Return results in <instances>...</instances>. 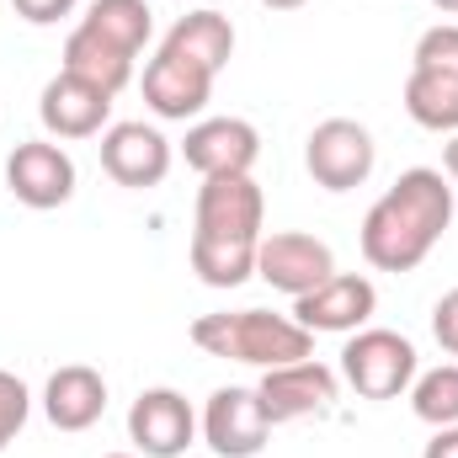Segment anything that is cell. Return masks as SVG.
I'll return each mask as SVG.
<instances>
[{
  "instance_id": "277c9868",
  "label": "cell",
  "mask_w": 458,
  "mask_h": 458,
  "mask_svg": "<svg viewBox=\"0 0 458 458\" xmlns=\"http://www.w3.org/2000/svg\"><path fill=\"white\" fill-rule=\"evenodd\" d=\"M304 165L315 176V187L326 192H352L373 176L378 165V144L357 117H326L315 123V133L304 139Z\"/></svg>"
},
{
  "instance_id": "f546056e",
  "label": "cell",
  "mask_w": 458,
  "mask_h": 458,
  "mask_svg": "<svg viewBox=\"0 0 458 458\" xmlns=\"http://www.w3.org/2000/svg\"><path fill=\"white\" fill-rule=\"evenodd\" d=\"M432 5H437L443 16H458V0H432Z\"/></svg>"
},
{
  "instance_id": "d6986e66",
  "label": "cell",
  "mask_w": 458,
  "mask_h": 458,
  "mask_svg": "<svg viewBox=\"0 0 458 458\" xmlns=\"http://www.w3.org/2000/svg\"><path fill=\"white\" fill-rule=\"evenodd\" d=\"M192 272L208 288H240L256 277V240H219V234H192L187 245Z\"/></svg>"
},
{
  "instance_id": "5b68a950",
  "label": "cell",
  "mask_w": 458,
  "mask_h": 458,
  "mask_svg": "<svg viewBox=\"0 0 458 458\" xmlns=\"http://www.w3.org/2000/svg\"><path fill=\"white\" fill-rule=\"evenodd\" d=\"M331 272H336V256H331V245H326L320 234L277 229V234H261V240H256V277H261L272 293L304 299V293L320 288Z\"/></svg>"
},
{
  "instance_id": "30bf717a",
  "label": "cell",
  "mask_w": 458,
  "mask_h": 458,
  "mask_svg": "<svg viewBox=\"0 0 458 458\" xmlns=\"http://www.w3.org/2000/svg\"><path fill=\"white\" fill-rule=\"evenodd\" d=\"M128 443L144 458H182L198 443V411L182 389H144L128 405Z\"/></svg>"
},
{
  "instance_id": "484cf974",
  "label": "cell",
  "mask_w": 458,
  "mask_h": 458,
  "mask_svg": "<svg viewBox=\"0 0 458 458\" xmlns=\"http://www.w3.org/2000/svg\"><path fill=\"white\" fill-rule=\"evenodd\" d=\"M75 5H81V0H11V11H16L21 21H32V27H54V21H64Z\"/></svg>"
},
{
  "instance_id": "6da1fadb",
  "label": "cell",
  "mask_w": 458,
  "mask_h": 458,
  "mask_svg": "<svg viewBox=\"0 0 458 458\" xmlns=\"http://www.w3.org/2000/svg\"><path fill=\"white\" fill-rule=\"evenodd\" d=\"M448 225H454V182L432 165H411L368 208L357 245L373 272H416L437 250Z\"/></svg>"
},
{
  "instance_id": "83f0119b",
  "label": "cell",
  "mask_w": 458,
  "mask_h": 458,
  "mask_svg": "<svg viewBox=\"0 0 458 458\" xmlns=\"http://www.w3.org/2000/svg\"><path fill=\"white\" fill-rule=\"evenodd\" d=\"M443 176L454 182V192H458V133H448V144H443Z\"/></svg>"
},
{
  "instance_id": "e0dca14e",
  "label": "cell",
  "mask_w": 458,
  "mask_h": 458,
  "mask_svg": "<svg viewBox=\"0 0 458 458\" xmlns=\"http://www.w3.org/2000/svg\"><path fill=\"white\" fill-rule=\"evenodd\" d=\"M160 48L176 54V59H187V64H198V70H208V75H219L234 59V21H229L225 11H208V5L187 11V16L171 21V32H165Z\"/></svg>"
},
{
  "instance_id": "8fae6325",
  "label": "cell",
  "mask_w": 458,
  "mask_h": 458,
  "mask_svg": "<svg viewBox=\"0 0 458 458\" xmlns=\"http://www.w3.org/2000/svg\"><path fill=\"white\" fill-rule=\"evenodd\" d=\"M97 149H102V171L113 176L117 187L144 192V187H160L171 176V139L155 123H139V117L107 123Z\"/></svg>"
},
{
  "instance_id": "f1b7e54d",
  "label": "cell",
  "mask_w": 458,
  "mask_h": 458,
  "mask_svg": "<svg viewBox=\"0 0 458 458\" xmlns=\"http://www.w3.org/2000/svg\"><path fill=\"white\" fill-rule=\"evenodd\" d=\"M261 5H267V11H299L304 0H261Z\"/></svg>"
},
{
  "instance_id": "7a4b0ae2",
  "label": "cell",
  "mask_w": 458,
  "mask_h": 458,
  "mask_svg": "<svg viewBox=\"0 0 458 458\" xmlns=\"http://www.w3.org/2000/svg\"><path fill=\"white\" fill-rule=\"evenodd\" d=\"M192 346L225 362L245 368H283L299 357H315V336L293 320V315H267V310H219L192 320Z\"/></svg>"
},
{
  "instance_id": "5bb4252c",
  "label": "cell",
  "mask_w": 458,
  "mask_h": 458,
  "mask_svg": "<svg viewBox=\"0 0 458 458\" xmlns=\"http://www.w3.org/2000/svg\"><path fill=\"white\" fill-rule=\"evenodd\" d=\"M214 81L219 75H208V70H198V64H187V59H176V54L160 48L144 64L139 91H144V107L155 117H165V123H198L203 107H208V97H214Z\"/></svg>"
},
{
  "instance_id": "7402d4cb",
  "label": "cell",
  "mask_w": 458,
  "mask_h": 458,
  "mask_svg": "<svg viewBox=\"0 0 458 458\" xmlns=\"http://www.w3.org/2000/svg\"><path fill=\"white\" fill-rule=\"evenodd\" d=\"M416 421L427 427H454L458 421V362H437L427 373H416V384L405 389Z\"/></svg>"
},
{
  "instance_id": "ffe728a7",
  "label": "cell",
  "mask_w": 458,
  "mask_h": 458,
  "mask_svg": "<svg viewBox=\"0 0 458 458\" xmlns=\"http://www.w3.org/2000/svg\"><path fill=\"white\" fill-rule=\"evenodd\" d=\"M405 113H411V123H421L432 133H458V75L411 64V75H405Z\"/></svg>"
},
{
  "instance_id": "9a60e30c",
  "label": "cell",
  "mask_w": 458,
  "mask_h": 458,
  "mask_svg": "<svg viewBox=\"0 0 458 458\" xmlns=\"http://www.w3.org/2000/svg\"><path fill=\"white\" fill-rule=\"evenodd\" d=\"M38 117L48 128V139H97L107 133V117H113V97L70 70H59L43 97H38Z\"/></svg>"
},
{
  "instance_id": "4fadbf2b",
  "label": "cell",
  "mask_w": 458,
  "mask_h": 458,
  "mask_svg": "<svg viewBox=\"0 0 458 458\" xmlns=\"http://www.w3.org/2000/svg\"><path fill=\"white\" fill-rule=\"evenodd\" d=\"M182 155L198 176H250L261 155V133L245 117H198L182 139Z\"/></svg>"
},
{
  "instance_id": "3957f363",
  "label": "cell",
  "mask_w": 458,
  "mask_h": 458,
  "mask_svg": "<svg viewBox=\"0 0 458 458\" xmlns=\"http://www.w3.org/2000/svg\"><path fill=\"white\" fill-rule=\"evenodd\" d=\"M421 373L416 342L384 326H362L342 346V378L357 389V400H400Z\"/></svg>"
},
{
  "instance_id": "603a6c76",
  "label": "cell",
  "mask_w": 458,
  "mask_h": 458,
  "mask_svg": "<svg viewBox=\"0 0 458 458\" xmlns=\"http://www.w3.org/2000/svg\"><path fill=\"white\" fill-rule=\"evenodd\" d=\"M416 70H443V75H458V21H437L416 38V54H411Z\"/></svg>"
},
{
  "instance_id": "44dd1931",
  "label": "cell",
  "mask_w": 458,
  "mask_h": 458,
  "mask_svg": "<svg viewBox=\"0 0 458 458\" xmlns=\"http://www.w3.org/2000/svg\"><path fill=\"white\" fill-rule=\"evenodd\" d=\"M64 70L81 75V81H91V86H102L107 97H117V91L133 81V59L117 54V48H107L102 38H91L86 27H75V32L64 38Z\"/></svg>"
},
{
  "instance_id": "8992f818",
  "label": "cell",
  "mask_w": 458,
  "mask_h": 458,
  "mask_svg": "<svg viewBox=\"0 0 458 458\" xmlns=\"http://www.w3.org/2000/svg\"><path fill=\"white\" fill-rule=\"evenodd\" d=\"M5 192L21 203V208H64L75 198V160L64 144L54 139H27L5 155Z\"/></svg>"
},
{
  "instance_id": "4316f807",
  "label": "cell",
  "mask_w": 458,
  "mask_h": 458,
  "mask_svg": "<svg viewBox=\"0 0 458 458\" xmlns=\"http://www.w3.org/2000/svg\"><path fill=\"white\" fill-rule=\"evenodd\" d=\"M421 458H458V421H454V427H437V432H432V443L421 448Z\"/></svg>"
},
{
  "instance_id": "cb8c5ba5",
  "label": "cell",
  "mask_w": 458,
  "mask_h": 458,
  "mask_svg": "<svg viewBox=\"0 0 458 458\" xmlns=\"http://www.w3.org/2000/svg\"><path fill=\"white\" fill-rule=\"evenodd\" d=\"M27 416H32V394H27V384H21L16 373H5V368H0V454L21 437Z\"/></svg>"
},
{
  "instance_id": "ba28073f",
  "label": "cell",
  "mask_w": 458,
  "mask_h": 458,
  "mask_svg": "<svg viewBox=\"0 0 458 458\" xmlns=\"http://www.w3.org/2000/svg\"><path fill=\"white\" fill-rule=\"evenodd\" d=\"M198 432L219 458H256L272 437V421H267V405H261L256 389L229 384V389L208 394V405L198 416Z\"/></svg>"
},
{
  "instance_id": "52a82bcc",
  "label": "cell",
  "mask_w": 458,
  "mask_h": 458,
  "mask_svg": "<svg viewBox=\"0 0 458 458\" xmlns=\"http://www.w3.org/2000/svg\"><path fill=\"white\" fill-rule=\"evenodd\" d=\"M336 368H326L320 357H299V362H283V368H267L256 394L267 405V421L283 427V421H304V416H326L336 405Z\"/></svg>"
},
{
  "instance_id": "2e32d148",
  "label": "cell",
  "mask_w": 458,
  "mask_h": 458,
  "mask_svg": "<svg viewBox=\"0 0 458 458\" xmlns=\"http://www.w3.org/2000/svg\"><path fill=\"white\" fill-rule=\"evenodd\" d=\"M43 416L59 432H91L107 416V378L91 362H64L43 384Z\"/></svg>"
},
{
  "instance_id": "d4e9b609",
  "label": "cell",
  "mask_w": 458,
  "mask_h": 458,
  "mask_svg": "<svg viewBox=\"0 0 458 458\" xmlns=\"http://www.w3.org/2000/svg\"><path fill=\"white\" fill-rule=\"evenodd\" d=\"M432 336H437V346H443L448 357H458V288H448V293L432 304Z\"/></svg>"
},
{
  "instance_id": "7c38bea8",
  "label": "cell",
  "mask_w": 458,
  "mask_h": 458,
  "mask_svg": "<svg viewBox=\"0 0 458 458\" xmlns=\"http://www.w3.org/2000/svg\"><path fill=\"white\" fill-rule=\"evenodd\" d=\"M192 234H219V240H261L267 198L256 176H203L198 208H192Z\"/></svg>"
},
{
  "instance_id": "4dcf8cb0",
  "label": "cell",
  "mask_w": 458,
  "mask_h": 458,
  "mask_svg": "<svg viewBox=\"0 0 458 458\" xmlns=\"http://www.w3.org/2000/svg\"><path fill=\"white\" fill-rule=\"evenodd\" d=\"M102 458H133V454H102Z\"/></svg>"
},
{
  "instance_id": "9c48e42d",
  "label": "cell",
  "mask_w": 458,
  "mask_h": 458,
  "mask_svg": "<svg viewBox=\"0 0 458 458\" xmlns=\"http://www.w3.org/2000/svg\"><path fill=\"white\" fill-rule=\"evenodd\" d=\"M378 315V288L362 272H331L320 288L293 299V320L310 336H352Z\"/></svg>"
},
{
  "instance_id": "ac0fdd59",
  "label": "cell",
  "mask_w": 458,
  "mask_h": 458,
  "mask_svg": "<svg viewBox=\"0 0 458 458\" xmlns=\"http://www.w3.org/2000/svg\"><path fill=\"white\" fill-rule=\"evenodd\" d=\"M75 27H86L91 38H102L117 54L139 59L144 43H149V32H155V11H149V0H91Z\"/></svg>"
}]
</instances>
